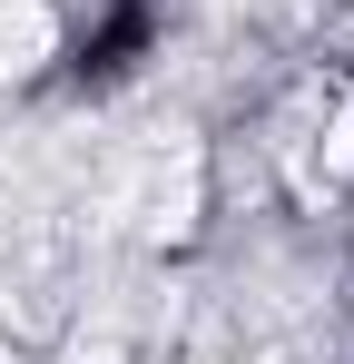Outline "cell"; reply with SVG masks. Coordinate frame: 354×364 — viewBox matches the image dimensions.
<instances>
[{
	"label": "cell",
	"instance_id": "6da1fadb",
	"mask_svg": "<svg viewBox=\"0 0 354 364\" xmlns=\"http://www.w3.org/2000/svg\"><path fill=\"white\" fill-rule=\"evenodd\" d=\"M50 40H59L50 0H0V69H40Z\"/></svg>",
	"mask_w": 354,
	"mask_h": 364
}]
</instances>
